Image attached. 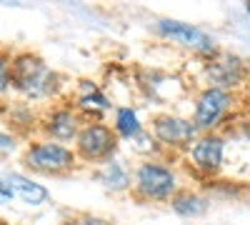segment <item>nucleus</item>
Here are the masks:
<instances>
[{"label":"nucleus","mask_w":250,"mask_h":225,"mask_svg":"<svg viewBox=\"0 0 250 225\" xmlns=\"http://www.w3.org/2000/svg\"><path fill=\"white\" fill-rule=\"evenodd\" d=\"M248 138H250V128H248Z\"/></svg>","instance_id":"412c9836"},{"label":"nucleus","mask_w":250,"mask_h":225,"mask_svg":"<svg viewBox=\"0 0 250 225\" xmlns=\"http://www.w3.org/2000/svg\"><path fill=\"white\" fill-rule=\"evenodd\" d=\"M73 225H108L105 220H100V218H85V220H78Z\"/></svg>","instance_id":"6ab92c4d"},{"label":"nucleus","mask_w":250,"mask_h":225,"mask_svg":"<svg viewBox=\"0 0 250 225\" xmlns=\"http://www.w3.org/2000/svg\"><path fill=\"white\" fill-rule=\"evenodd\" d=\"M0 225H5V223H3V220H0Z\"/></svg>","instance_id":"4be33fe9"},{"label":"nucleus","mask_w":250,"mask_h":225,"mask_svg":"<svg viewBox=\"0 0 250 225\" xmlns=\"http://www.w3.org/2000/svg\"><path fill=\"white\" fill-rule=\"evenodd\" d=\"M138 190L148 198H168L175 190V175L153 163H145L138 170Z\"/></svg>","instance_id":"20e7f679"},{"label":"nucleus","mask_w":250,"mask_h":225,"mask_svg":"<svg viewBox=\"0 0 250 225\" xmlns=\"http://www.w3.org/2000/svg\"><path fill=\"white\" fill-rule=\"evenodd\" d=\"M15 195H13V188H10V180H8V173H0V205L10 203Z\"/></svg>","instance_id":"dca6fc26"},{"label":"nucleus","mask_w":250,"mask_h":225,"mask_svg":"<svg viewBox=\"0 0 250 225\" xmlns=\"http://www.w3.org/2000/svg\"><path fill=\"white\" fill-rule=\"evenodd\" d=\"M8 180H10L13 195H18L23 203H28V205H40V203L48 200V190L43 185H38V183L18 175V173H8Z\"/></svg>","instance_id":"1a4fd4ad"},{"label":"nucleus","mask_w":250,"mask_h":225,"mask_svg":"<svg viewBox=\"0 0 250 225\" xmlns=\"http://www.w3.org/2000/svg\"><path fill=\"white\" fill-rule=\"evenodd\" d=\"M173 208H175V213H180L185 218H195V215H203L208 210V203L198 195H180V198H175Z\"/></svg>","instance_id":"4468645a"},{"label":"nucleus","mask_w":250,"mask_h":225,"mask_svg":"<svg viewBox=\"0 0 250 225\" xmlns=\"http://www.w3.org/2000/svg\"><path fill=\"white\" fill-rule=\"evenodd\" d=\"M50 133L58 138V140H70L75 133H78V120L70 110H58L53 118H50Z\"/></svg>","instance_id":"9b49d317"},{"label":"nucleus","mask_w":250,"mask_h":225,"mask_svg":"<svg viewBox=\"0 0 250 225\" xmlns=\"http://www.w3.org/2000/svg\"><path fill=\"white\" fill-rule=\"evenodd\" d=\"M110 103L105 100V95H103L95 83H90V80H83L80 83V108L83 110H105Z\"/></svg>","instance_id":"f8f14e48"},{"label":"nucleus","mask_w":250,"mask_h":225,"mask_svg":"<svg viewBox=\"0 0 250 225\" xmlns=\"http://www.w3.org/2000/svg\"><path fill=\"white\" fill-rule=\"evenodd\" d=\"M28 165L35 170H43V173H58V170H65L73 165V153L62 145H55V143H40L28 153Z\"/></svg>","instance_id":"7ed1b4c3"},{"label":"nucleus","mask_w":250,"mask_h":225,"mask_svg":"<svg viewBox=\"0 0 250 225\" xmlns=\"http://www.w3.org/2000/svg\"><path fill=\"white\" fill-rule=\"evenodd\" d=\"M98 180L110 190H123L125 185H128V173H125L118 163H110V165H105L98 173Z\"/></svg>","instance_id":"ddd939ff"},{"label":"nucleus","mask_w":250,"mask_h":225,"mask_svg":"<svg viewBox=\"0 0 250 225\" xmlns=\"http://www.w3.org/2000/svg\"><path fill=\"white\" fill-rule=\"evenodd\" d=\"M248 13H250V3H248Z\"/></svg>","instance_id":"aec40b11"},{"label":"nucleus","mask_w":250,"mask_h":225,"mask_svg":"<svg viewBox=\"0 0 250 225\" xmlns=\"http://www.w3.org/2000/svg\"><path fill=\"white\" fill-rule=\"evenodd\" d=\"M78 148L85 158H105L115 148V135L105 125H88L78 135Z\"/></svg>","instance_id":"423d86ee"},{"label":"nucleus","mask_w":250,"mask_h":225,"mask_svg":"<svg viewBox=\"0 0 250 225\" xmlns=\"http://www.w3.org/2000/svg\"><path fill=\"white\" fill-rule=\"evenodd\" d=\"M115 125H118V133H120L123 138H135V135L140 133L138 115H135V110H130V108H120V110H118Z\"/></svg>","instance_id":"2eb2a0df"},{"label":"nucleus","mask_w":250,"mask_h":225,"mask_svg":"<svg viewBox=\"0 0 250 225\" xmlns=\"http://www.w3.org/2000/svg\"><path fill=\"white\" fill-rule=\"evenodd\" d=\"M208 75L215 85H235L243 78V65L238 58H225L223 63H215L208 68Z\"/></svg>","instance_id":"9d476101"},{"label":"nucleus","mask_w":250,"mask_h":225,"mask_svg":"<svg viewBox=\"0 0 250 225\" xmlns=\"http://www.w3.org/2000/svg\"><path fill=\"white\" fill-rule=\"evenodd\" d=\"M155 135L163 143H168V145H185V143H190L195 138V125L183 118L163 115L155 120Z\"/></svg>","instance_id":"0eeeda50"},{"label":"nucleus","mask_w":250,"mask_h":225,"mask_svg":"<svg viewBox=\"0 0 250 225\" xmlns=\"http://www.w3.org/2000/svg\"><path fill=\"white\" fill-rule=\"evenodd\" d=\"M193 160L200 170H218L223 163V140L220 138H203L193 145Z\"/></svg>","instance_id":"6e6552de"},{"label":"nucleus","mask_w":250,"mask_h":225,"mask_svg":"<svg viewBox=\"0 0 250 225\" xmlns=\"http://www.w3.org/2000/svg\"><path fill=\"white\" fill-rule=\"evenodd\" d=\"M8 80L30 98H45L58 88V75L35 55H20L8 73Z\"/></svg>","instance_id":"f257e3e1"},{"label":"nucleus","mask_w":250,"mask_h":225,"mask_svg":"<svg viewBox=\"0 0 250 225\" xmlns=\"http://www.w3.org/2000/svg\"><path fill=\"white\" fill-rule=\"evenodd\" d=\"M15 148V143H13V138H8L5 133H0V155H5V153H10Z\"/></svg>","instance_id":"f3484780"},{"label":"nucleus","mask_w":250,"mask_h":225,"mask_svg":"<svg viewBox=\"0 0 250 225\" xmlns=\"http://www.w3.org/2000/svg\"><path fill=\"white\" fill-rule=\"evenodd\" d=\"M5 85H8V65L0 60V90H5Z\"/></svg>","instance_id":"a211bd4d"},{"label":"nucleus","mask_w":250,"mask_h":225,"mask_svg":"<svg viewBox=\"0 0 250 225\" xmlns=\"http://www.w3.org/2000/svg\"><path fill=\"white\" fill-rule=\"evenodd\" d=\"M230 105V95L220 88L205 90L198 100V110H195V128H213L218 125V120Z\"/></svg>","instance_id":"39448f33"},{"label":"nucleus","mask_w":250,"mask_h":225,"mask_svg":"<svg viewBox=\"0 0 250 225\" xmlns=\"http://www.w3.org/2000/svg\"><path fill=\"white\" fill-rule=\"evenodd\" d=\"M158 33L165 35V38H170V40H178V43L193 48V50H200V53H213L215 50V40L205 30H200V28H195L190 23H180V20H160Z\"/></svg>","instance_id":"f03ea898"}]
</instances>
